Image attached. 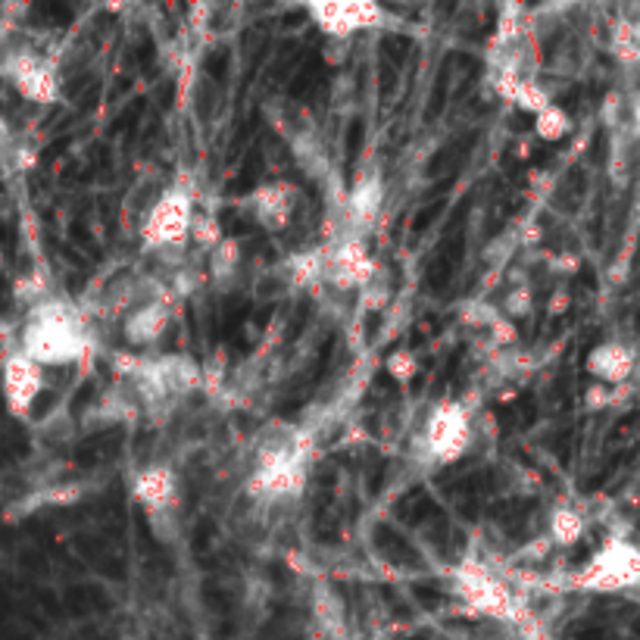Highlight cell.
Returning <instances> with one entry per match:
<instances>
[{"label": "cell", "mask_w": 640, "mask_h": 640, "mask_svg": "<svg viewBox=\"0 0 640 640\" xmlns=\"http://www.w3.org/2000/svg\"><path fill=\"white\" fill-rule=\"evenodd\" d=\"M310 434L278 422L263 431L256 444V463L244 481V494L256 503L297 500L310 481Z\"/></svg>", "instance_id": "cell-1"}, {"label": "cell", "mask_w": 640, "mask_h": 640, "mask_svg": "<svg viewBox=\"0 0 640 640\" xmlns=\"http://www.w3.org/2000/svg\"><path fill=\"white\" fill-rule=\"evenodd\" d=\"M16 350L41 369L82 363L94 350L88 316L66 297H47L25 313Z\"/></svg>", "instance_id": "cell-2"}, {"label": "cell", "mask_w": 640, "mask_h": 640, "mask_svg": "<svg viewBox=\"0 0 640 640\" xmlns=\"http://www.w3.org/2000/svg\"><path fill=\"white\" fill-rule=\"evenodd\" d=\"M197 207L194 194L185 185H169L150 203L138 238L147 253H182L191 241V225H194Z\"/></svg>", "instance_id": "cell-3"}, {"label": "cell", "mask_w": 640, "mask_h": 640, "mask_svg": "<svg viewBox=\"0 0 640 640\" xmlns=\"http://www.w3.org/2000/svg\"><path fill=\"white\" fill-rule=\"evenodd\" d=\"M453 587L459 600H466L478 616L494 619L503 625H525V606L512 594V587L497 578L484 562L466 559L453 572Z\"/></svg>", "instance_id": "cell-4"}, {"label": "cell", "mask_w": 640, "mask_h": 640, "mask_svg": "<svg viewBox=\"0 0 640 640\" xmlns=\"http://www.w3.org/2000/svg\"><path fill=\"white\" fill-rule=\"evenodd\" d=\"M572 587L587 594H622L640 587V547L625 537H609L575 572Z\"/></svg>", "instance_id": "cell-5"}, {"label": "cell", "mask_w": 640, "mask_h": 640, "mask_svg": "<svg viewBox=\"0 0 640 640\" xmlns=\"http://www.w3.org/2000/svg\"><path fill=\"white\" fill-rule=\"evenodd\" d=\"M472 438H475V425H472L469 406L459 400H441L422 425L419 447L434 466H453L469 453Z\"/></svg>", "instance_id": "cell-6"}, {"label": "cell", "mask_w": 640, "mask_h": 640, "mask_svg": "<svg viewBox=\"0 0 640 640\" xmlns=\"http://www.w3.org/2000/svg\"><path fill=\"white\" fill-rule=\"evenodd\" d=\"M132 500L150 519V531L160 541H172L178 531V509H182V484L166 463H150L132 478Z\"/></svg>", "instance_id": "cell-7"}, {"label": "cell", "mask_w": 640, "mask_h": 640, "mask_svg": "<svg viewBox=\"0 0 640 640\" xmlns=\"http://www.w3.org/2000/svg\"><path fill=\"white\" fill-rule=\"evenodd\" d=\"M0 79L29 104L47 107L60 100V75L54 63L29 47H0Z\"/></svg>", "instance_id": "cell-8"}, {"label": "cell", "mask_w": 640, "mask_h": 640, "mask_svg": "<svg viewBox=\"0 0 640 640\" xmlns=\"http://www.w3.org/2000/svg\"><path fill=\"white\" fill-rule=\"evenodd\" d=\"M306 16L325 38L353 41L360 32L388 29L391 13L378 0H316L306 4Z\"/></svg>", "instance_id": "cell-9"}, {"label": "cell", "mask_w": 640, "mask_h": 640, "mask_svg": "<svg viewBox=\"0 0 640 640\" xmlns=\"http://www.w3.org/2000/svg\"><path fill=\"white\" fill-rule=\"evenodd\" d=\"M375 260L366 247V238L341 235L325 247V281L338 291H363L372 275Z\"/></svg>", "instance_id": "cell-10"}, {"label": "cell", "mask_w": 640, "mask_h": 640, "mask_svg": "<svg viewBox=\"0 0 640 640\" xmlns=\"http://www.w3.org/2000/svg\"><path fill=\"white\" fill-rule=\"evenodd\" d=\"M0 388H4V403L13 419H29L47 388V375L29 356L13 350L7 353L4 366H0Z\"/></svg>", "instance_id": "cell-11"}, {"label": "cell", "mask_w": 640, "mask_h": 640, "mask_svg": "<svg viewBox=\"0 0 640 640\" xmlns=\"http://www.w3.org/2000/svg\"><path fill=\"white\" fill-rule=\"evenodd\" d=\"M300 207V191L291 182H266L244 197V213L269 235L288 232Z\"/></svg>", "instance_id": "cell-12"}, {"label": "cell", "mask_w": 640, "mask_h": 640, "mask_svg": "<svg viewBox=\"0 0 640 640\" xmlns=\"http://www.w3.org/2000/svg\"><path fill=\"white\" fill-rule=\"evenodd\" d=\"M384 207V182L375 172H363L356 175V182L350 185V191L344 194L341 203V235H353V238H366ZM338 235V238H341Z\"/></svg>", "instance_id": "cell-13"}, {"label": "cell", "mask_w": 640, "mask_h": 640, "mask_svg": "<svg viewBox=\"0 0 640 640\" xmlns=\"http://www.w3.org/2000/svg\"><path fill=\"white\" fill-rule=\"evenodd\" d=\"M169 325H172V303L166 294H160V297L138 303L135 310H128L122 316V338H125V344L144 350V347L160 344Z\"/></svg>", "instance_id": "cell-14"}, {"label": "cell", "mask_w": 640, "mask_h": 640, "mask_svg": "<svg viewBox=\"0 0 640 640\" xmlns=\"http://www.w3.org/2000/svg\"><path fill=\"white\" fill-rule=\"evenodd\" d=\"M637 363H640L637 350L628 347L625 341H600L587 353L584 372L597 384H606V388H622V384H631Z\"/></svg>", "instance_id": "cell-15"}, {"label": "cell", "mask_w": 640, "mask_h": 640, "mask_svg": "<svg viewBox=\"0 0 640 640\" xmlns=\"http://www.w3.org/2000/svg\"><path fill=\"white\" fill-rule=\"evenodd\" d=\"M587 531V522L584 516L575 509V506H553L550 509V516H547V541L550 547H562V550H569L575 547L581 537Z\"/></svg>", "instance_id": "cell-16"}, {"label": "cell", "mask_w": 640, "mask_h": 640, "mask_svg": "<svg viewBox=\"0 0 640 640\" xmlns=\"http://www.w3.org/2000/svg\"><path fill=\"white\" fill-rule=\"evenodd\" d=\"M241 260L244 250L238 238H222L213 250H210V278L219 288H228L235 281V275L241 272Z\"/></svg>", "instance_id": "cell-17"}, {"label": "cell", "mask_w": 640, "mask_h": 640, "mask_svg": "<svg viewBox=\"0 0 640 640\" xmlns=\"http://www.w3.org/2000/svg\"><path fill=\"white\" fill-rule=\"evenodd\" d=\"M291 294H297V291H294L291 278H288V272H285V266H281V263L266 269V272H260V275H256V281H253V297L260 303H278V300H288Z\"/></svg>", "instance_id": "cell-18"}, {"label": "cell", "mask_w": 640, "mask_h": 640, "mask_svg": "<svg viewBox=\"0 0 640 640\" xmlns=\"http://www.w3.org/2000/svg\"><path fill=\"white\" fill-rule=\"evenodd\" d=\"M531 119H534V135L541 141H547V144H556V141H562L572 132V116L562 110L559 104L544 107L541 113L531 116Z\"/></svg>", "instance_id": "cell-19"}, {"label": "cell", "mask_w": 640, "mask_h": 640, "mask_svg": "<svg viewBox=\"0 0 640 640\" xmlns=\"http://www.w3.org/2000/svg\"><path fill=\"white\" fill-rule=\"evenodd\" d=\"M384 369H388V375L394 378V381H400V384H406V381H413L416 375H419V356L413 353V350H394L388 360H384Z\"/></svg>", "instance_id": "cell-20"}, {"label": "cell", "mask_w": 640, "mask_h": 640, "mask_svg": "<svg viewBox=\"0 0 640 640\" xmlns=\"http://www.w3.org/2000/svg\"><path fill=\"white\" fill-rule=\"evenodd\" d=\"M225 235H222V228H219V222L210 216V213H197L194 216V225H191V241L200 247V250H213L219 241H222Z\"/></svg>", "instance_id": "cell-21"}, {"label": "cell", "mask_w": 640, "mask_h": 640, "mask_svg": "<svg viewBox=\"0 0 640 640\" xmlns=\"http://www.w3.org/2000/svg\"><path fill=\"white\" fill-rule=\"evenodd\" d=\"M531 291L522 285V288H512L509 294H506V303H503V313L509 316V319H525L528 313H531Z\"/></svg>", "instance_id": "cell-22"}, {"label": "cell", "mask_w": 640, "mask_h": 640, "mask_svg": "<svg viewBox=\"0 0 640 640\" xmlns=\"http://www.w3.org/2000/svg\"><path fill=\"white\" fill-rule=\"evenodd\" d=\"M82 500V488L79 484H60V488H47L41 491V503H54V506H69Z\"/></svg>", "instance_id": "cell-23"}, {"label": "cell", "mask_w": 640, "mask_h": 640, "mask_svg": "<svg viewBox=\"0 0 640 640\" xmlns=\"http://www.w3.org/2000/svg\"><path fill=\"white\" fill-rule=\"evenodd\" d=\"M616 403V388H606V384H591V388L584 391V406L587 409H606Z\"/></svg>", "instance_id": "cell-24"}, {"label": "cell", "mask_w": 640, "mask_h": 640, "mask_svg": "<svg viewBox=\"0 0 640 640\" xmlns=\"http://www.w3.org/2000/svg\"><path fill=\"white\" fill-rule=\"evenodd\" d=\"M350 44L353 41H341V38H325V47H322V60L328 66H344L347 57H350Z\"/></svg>", "instance_id": "cell-25"}, {"label": "cell", "mask_w": 640, "mask_h": 640, "mask_svg": "<svg viewBox=\"0 0 640 640\" xmlns=\"http://www.w3.org/2000/svg\"><path fill=\"white\" fill-rule=\"evenodd\" d=\"M7 13H10V7H0V47H4V38L13 29V22L7 19Z\"/></svg>", "instance_id": "cell-26"}, {"label": "cell", "mask_w": 640, "mask_h": 640, "mask_svg": "<svg viewBox=\"0 0 640 640\" xmlns=\"http://www.w3.org/2000/svg\"><path fill=\"white\" fill-rule=\"evenodd\" d=\"M10 141V122L4 116V110H0V144H7Z\"/></svg>", "instance_id": "cell-27"}, {"label": "cell", "mask_w": 640, "mask_h": 640, "mask_svg": "<svg viewBox=\"0 0 640 640\" xmlns=\"http://www.w3.org/2000/svg\"><path fill=\"white\" fill-rule=\"evenodd\" d=\"M631 119H634V125H637V132H640V97L634 100V107H631Z\"/></svg>", "instance_id": "cell-28"}, {"label": "cell", "mask_w": 640, "mask_h": 640, "mask_svg": "<svg viewBox=\"0 0 640 640\" xmlns=\"http://www.w3.org/2000/svg\"><path fill=\"white\" fill-rule=\"evenodd\" d=\"M10 335V325H7V319H0V341H4Z\"/></svg>", "instance_id": "cell-29"}, {"label": "cell", "mask_w": 640, "mask_h": 640, "mask_svg": "<svg viewBox=\"0 0 640 640\" xmlns=\"http://www.w3.org/2000/svg\"><path fill=\"white\" fill-rule=\"evenodd\" d=\"M634 384H637V388H640V363H637V369H634V378H631Z\"/></svg>", "instance_id": "cell-30"}]
</instances>
